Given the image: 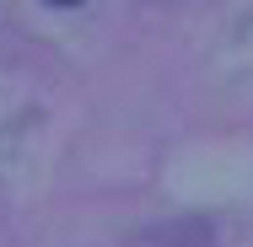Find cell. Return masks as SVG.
Masks as SVG:
<instances>
[{"label":"cell","instance_id":"1","mask_svg":"<svg viewBox=\"0 0 253 247\" xmlns=\"http://www.w3.org/2000/svg\"><path fill=\"white\" fill-rule=\"evenodd\" d=\"M54 5H81V0H54Z\"/></svg>","mask_w":253,"mask_h":247}]
</instances>
